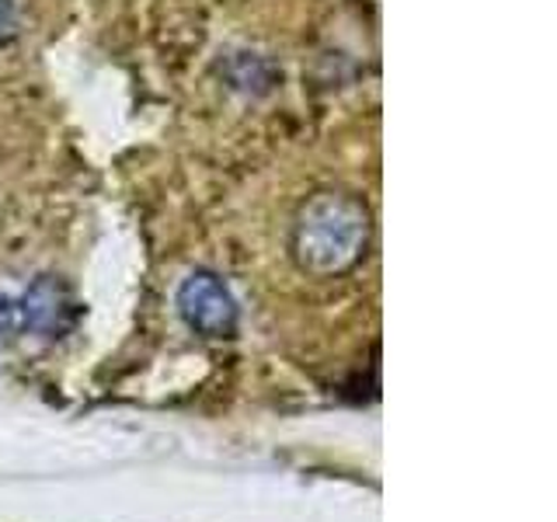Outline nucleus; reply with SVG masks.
Instances as JSON below:
<instances>
[{"mask_svg":"<svg viewBox=\"0 0 557 522\" xmlns=\"http://www.w3.org/2000/svg\"><path fill=\"white\" fill-rule=\"evenodd\" d=\"M17 32V11H14V0H0V42L11 39Z\"/></svg>","mask_w":557,"mask_h":522,"instance_id":"nucleus-4","label":"nucleus"},{"mask_svg":"<svg viewBox=\"0 0 557 522\" xmlns=\"http://www.w3.org/2000/svg\"><path fill=\"white\" fill-rule=\"evenodd\" d=\"M178 313L202 338H231L237 327V303L213 272L188 275L178 289Z\"/></svg>","mask_w":557,"mask_h":522,"instance_id":"nucleus-2","label":"nucleus"},{"mask_svg":"<svg viewBox=\"0 0 557 522\" xmlns=\"http://www.w3.org/2000/svg\"><path fill=\"white\" fill-rule=\"evenodd\" d=\"M370 213L345 191L313 196L293 226V258L310 275H338L352 269L366 251Z\"/></svg>","mask_w":557,"mask_h":522,"instance_id":"nucleus-1","label":"nucleus"},{"mask_svg":"<svg viewBox=\"0 0 557 522\" xmlns=\"http://www.w3.org/2000/svg\"><path fill=\"white\" fill-rule=\"evenodd\" d=\"M17 321H22V313H17L14 300H8V296H0V335H8V331H14Z\"/></svg>","mask_w":557,"mask_h":522,"instance_id":"nucleus-5","label":"nucleus"},{"mask_svg":"<svg viewBox=\"0 0 557 522\" xmlns=\"http://www.w3.org/2000/svg\"><path fill=\"white\" fill-rule=\"evenodd\" d=\"M17 313H22L25 327L39 331V335L57 338V335H63V331L74 327L77 303H74V296H70V289L60 283V278L42 275V278H35V283L28 286Z\"/></svg>","mask_w":557,"mask_h":522,"instance_id":"nucleus-3","label":"nucleus"}]
</instances>
